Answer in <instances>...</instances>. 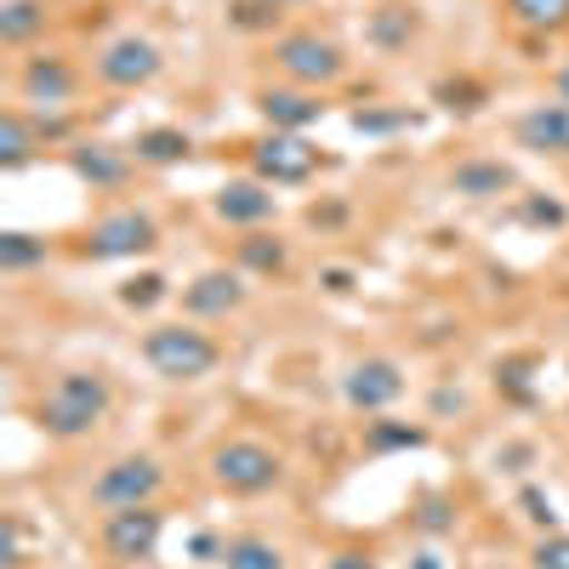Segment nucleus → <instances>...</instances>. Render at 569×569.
<instances>
[{
  "label": "nucleus",
  "instance_id": "f257e3e1",
  "mask_svg": "<svg viewBox=\"0 0 569 569\" xmlns=\"http://www.w3.org/2000/svg\"><path fill=\"white\" fill-rule=\"evenodd\" d=\"M109 416H114V382H109V370H98V365L58 370L52 382L40 388V399H34V427L46 439H58V445L91 439Z\"/></svg>",
  "mask_w": 569,
  "mask_h": 569
},
{
  "label": "nucleus",
  "instance_id": "f03ea898",
  "mask_svg": "<svg viewBox=\"0 0 569 569\" xmlns=\"http://www.w3.org/2000/svg\"><path fill=\"white\" fill-rule=\"evenodd\" d=\"M137 353L160 382H177V388L206 382V376H217V365H222V342L200 319H154L149 330H142Z\"/></svg>",
  "mask_w": 569,
  "mask_h": 569
},
{
  "label": "nucleus",
  "instance_id": "7ed1b4c3",
  "mask_svg": "<svg viewBox=\"0 0 569 569\" xmlns=\"http://www.w3.org/2000/svg\"><path fill=\"white\" fill-rule=\"evenodd\" d=\"M206 479H211V490H222L233 501L273 496L284 485V450H273L257 433H222L206 450Z\"/></svg>",
  "mask_w": 569,
  "mask_h": 569
},
{
  "label": "nucleus",
  "instance_id": "20e7f679",
  "mask_svg": "<svg viewBox=\"0 0 569 569\" xmlns=\"http://www.w3.org/2000/svg\"><path fill=\"white\" fill-rule=\"evenodd\" d=\"M268 63H273L279 80L308 86V91H330V86H342L353 74L348 46L337 34H325V29H279L268 40Z\"/></svg>",
  "mask_w": 569,
  "mask_h": 569
},
{
  "label": "nucleus",
  "instance_id": "39448f33",
  "mask_svg": "<svg viewBox=\"0 0 569 569\" xmlns=\"http://www.w3.org/2000/svg\"><path fill=\"white\" fill-rule=\"evenodd\" d=\"M171 485V467L154 450H126L114 461H103L98 472L86 479V507L91 512H126V507H160Z\"/></svg>",
  "mask_w": 569,
  "mask_h": 569
},
{
  "label": "nucleus",
  "instance_id": "423d86ee",
  "mask_svg": "<svg viewBox=\"0 0 569 569\" xmlns=\"http://www.w3.org/2000/svg\"><path fill=\"white\" fill-rule=\"evenodd\" d=\"M80 86H86L80 63L69 52H46V46L40 52H23L18 69H12V98L23 109H34V114H69Z\"/></svg>",
  "mask_w": 569,
  "mask_h": 569
},
{
  "label": "nucleus",
  "instance_id": "0eeeda50",
  "mask_svg": "<svg viewBox=\"0 0 569 569\" xmlns=\"http://www.w3.org/2000/svg\"><path fill=\"white\" fill-rule=\"evenodd\" d=\"M154 251H160V222L142 206H109L80 233V257H91V262H137Z\"/></svg>",
  "mask_w": 569,
  "mask_h": 569
},
{
  "label": "nucleus",
  "instance_id": "6e6552de",
  "mask_svg": "<svg viewBox=\"0 0 569 569\" xmlns=\"http://www.w3.org/2000/svg\"><path fill=\"white\" fill-rule=\"evenodd\" d=\"M160 536H166V512L160 507H126V512H103L98 518V552L114 569H137L160 558Z\"/></svg>",
  "mask_w": 569,
  "mask_h": 569
},
{
  "label": "nucleus",
  "instance_id": "1a4fd4ad",
  "mask_svg": "<svg viewBox=\"0 0 569 569\" xmlns=\"http://www.w3.org/2000/svg\"><path fill=\"white\" fill-rule=\"evenodd\" d=\"M160 69H166V52L137 29L103 40L98 58H91V74H98V86H109V91H142V86L160 80Z\"/></svg>",
  "mask_w": 569,
  "mask_h": 569
},
{
  "label": "nucleus",
  "instance_id": "9d476101",
  "mask_svg": "<svg viewBox=\"0 0 569 569\" xmlns=\"http://www.w3.org/2000/svg\"><path fill=\"white\" fill-rule=\"evenodd\" d=\"M405 365L388 359V353H365L342 370V405L353 416H388L399 399H405Z\"/></svg>",
  "mask_w": 569,
  "mask_h": 569
},
{
  "label": "nucleus",
  "instance_id": "9b49d317",
  "mask_svg": "<svg viewBox=\"0 0 569 569\" xmlns=\"http://www.w3.org/2000/svg\"><path fill=\"white\" fill-rule=\"evenodd\" d=\"M182 319H200V325H217V319H233L246 302H251V273L246 268H206L182 284Z\"/></svg>",
  "mask_w": 569,
  "mask_h": 569
},
{
  "label": "nucleus",
  "instance_id": "f8f14e48",
  "mask_svg": "<svg viewBox=\"0 0 569 569\" xmlns=\"http://www.w3.org/2000/svg\"><path fill=\"white\" fill-rule=\"evenodd\" d=\"M319 166H325V154L313 149L302 131H268V137L251 142V177H262V182H273V188H297V182H308Z\"/></svg>",
  "mask_w": 569,
  "mask_h": 569
},
{
  "label": "nucleus",
  "instance_id": "ddd939ff",
  "mask_svg": "<svg viewBox=\"0 0 569 569\" xmlns=\"http://www.w3.org/2000/svg\"><path fill=\"white\" fill-rule=\"evenodd\" d=\"M507 137H512V149H525L536 160H569V103L547 98V103L518 109Z\"/></svg>",
  "mask_w": 569,
  "mask_h": 569
},
{
  "label": "nucleus",
  "instance_id": "4468645a",
  "mask_svg": "<svg viewBox=\"0 0 569 569\" xmlns=\"http://www.w3.org/2000/svg\"><path fill=\"white\" fill-rule=\"evenodd\" d=\"M211 217L251 233V228H268L279 217V194H273V182H262V177H233V182H222L211 194Z\"/></svg>",
  "mask_w": 569,
  "mask_h": 569
},
{
  "label": "nucleus",
  "instance_id": "2eb2a0df",
  "mask_svg": "<svg viewBox=\"0 0 569 569\" xmlns=\"http://www.w3.org/2000/svg\"><path fill=\"white\" fill-rule=\"evenodd\" d=\"M325 91H308V86H291V80H273V86H257V114L268 120V131H308L325 120Z\"/></svg>",
  "mask_w": 569,
  "mask_h": 569
},
{
  "label": "nucleus",
  "instance_id": "dca6fc26",
  "mask_svg": "<svg viewBox=\"0 0 569 569\" xmlns=\"http://www.w3.org/2000/svg\"><path fill=\"white\" fill-rule=\"evenodd\" d=\"M445 188H450V194H461V200H501L507 188H518V177L496 154H467V160H456L445 171Z\"/></svg>",
  "mask_w": 569,
  "mask_h": 569
},
{
  "label": "nucleus",
  "instance_id": "f3484780",
  "mask_svg": "<svg viewBox=\"0 0 569 569\" xmlns=\"http://www.w3.org/2000/svg\"><path fill=\"white\" fill-rule=\"evenodd\" d=\"M217 569H291V552L262 530H240V536H222Z\"/></svg>",
  "mask_w": 569,
  "mask_h": 569
},
{
  "label": "nucleus",
  "instance_id": "a211bd4d",
  "mask_svg": "<svg viewBox=\"0 0 569 569\" xmlns=\"http://www.w3.org/2000/svg\"><path fill=\"white\" fill-rule=\"evenodd\" d=\"M233 268L279 279L284 268H291V240H284V233H268V228H251V233L233 240Z\"/></svg>",
  "mask_w": 569,
  "mask_h": 569
},
{
  "label": "nucleus",
  "instance_id": "6ab92c4d",
  "mask_svg": "<svg viewBox=\"0 0 569 569\" xmlns=\"http://www.w3.org/2000/svg\"><path fill=\"white\" fill-rule=\"evenodd\" d=\"M416 34H421V7L416 0H388V7L370 12V46L376 52H405Z\"/></svg>",
  "mask_w": 569,
  "mask_h": 569
},
{
  "label": "nucleus",
  "instance_id": "aec40b11",
  "mask_svg": "<svg viewBox=\"0 0 569 569\" xmlns=\"http://www.w3.org/2000/svg\"><path fill=\"white\" fill-rule=\"evenodd\" d=\"M46 23H52L46 0H0V46H7V52H29L46 34Z\"/></svg>",
  "mask_w": 569,
  "mask_h": 569
},
{
  "label": "nucleus",
  "instance_id": "412c9836",
  "mask_svg": "<svg viewBox=\"0 0 569 569\" xmlns=\"http://www.w3.org/2000/svg\"><path fill=\"white\" fill-rule=\"evenodd\" d=\"M501 18L518 34L552 40V34H569V0H501Z\"/></svg>",
  "mask_w": 569,
  "mask_h": 569
},
{
  "label": "nucleus",
  "instance_id": "4be33fe9",
  "mask_svg": "<svg viewBox=\"0 0 569 569\" xmlns=\"http://www.w3.org/2000/svg\"><path fill=\"white\" fill-rule=\"evenodd\" d=\"M131 166H137V154L131 149H114V142H80V149H74V171L91 188H120Z\"/></svg>",
  "mask_w": 569,
  "mask_h": 569
},
{
  "label": "nucleus",
  "instance_id": "5701e85b",
  "mask_svg": "<svg viewBox=\"0 0 569 569\" xmlns=\"http://www.w3.org/2000/svg\"><path fill=\"white\" fill-rule=\"evenodd\" d=\"M131 154H137V166H182L194 154V137L182 126H149V131L131 137Z\"/></svg>",
  "mask_w": 569,
  "mask_h": 569
},
{
  "label": "nucleus",
  "instance_id": "b1692460",
  "mask_svg": "<svg viewBox=\"0 0 569 569\" xmlns=\"http://www.w3.org/2000/svg\"><path fill=\"white\" fill-rule=\"evenodd\" d=\"M279 18H284L279 0H228V23L240 34H273Z\"/></svg>",
  "mask_w": 569,
  "mask_h": 569
},
{
  "label": "nucleus",
  "instance_id": "393cba45",
  "mask_svg": "<svg viewBox=\"0 0 569 569\" xmlns=\"http://www.w3.org/2000/svg\"><path fill=\"white\" fill-rule=\"evenodd\" d=\"M34 262H46V240H34V233H0V273H23V268H34Z\"/></svg>",
  "mask_w": 569,
  "mask_h": 569
},
{
  "label": "nucleus",
  "instance_id": "a878e982",
  "mask_svg": "<svg viewBox=\"0 0 569 569\" xmlns=\"http://www.w3.org/2000/svg\"><path fill=\"white\" fill-rule=\"evenodd\" d=\"M166 297H171V284H166L160 273H137V279L120 284V308H131V313L154 308V302H166Z\"/></svg>",
  "mask_w": 569,
  "mask_h": 569
},
{
  "label": "nucleus",
  "instance_id": "bb28decb",
  "mask_svg": "<svg viewBox=\"0 0 569 569\" xmlns=\"http://www.w3.org/2000/svg\"><path fill=\"white\" fill-rule=\"evenodd\" d=\"M410 450V445H427V427H393L388 416L382 421H370V450Z\"/></svg>",
  "mask_w": 569,
  "mask_h": 569
},
{
  "label": "nucleus",
  "instance_id": "cd10ccee",
  "mask_svg": "<svg viewBox=\"0 0 569 569\" xmlns=\"http://www.w3.org/2000/svg\"><path fill=\"white\" fill-rule=\"evenodd\" d=\"M530 569H569V530H547L530 547Z\"/></svg>",
  "mask_w": 569,
  "mask_h": 569
},
{
  "label": "nucleus",
  "instance_id": "c85d7f7f",
  "mask_svg": "<svg viewBox=\"0 0 569 569\" xmlns=\"http://www.w3.org/2000/svg\"><path fill=\"white\" fill-rule=\"evenodd\" d=\"M325 569H382V558H376L370 547H342V552H330Z\"/></svg>",
  "mask_w": 569,
  "mask_h": 569
},
{
  "label": "nucleus",
  "instance_id": "c756f323",
  "mask_svg": "<svg viewBox=\"0 0 569 569\" xmlns=\"http://www.w3.org/2000/svg\"><path fill=\"white\" fill-rule=\"evenodd\" d=\"M552 98H558V103H569V58L552 69Z\"/></svg>",
  "mask_w": 569,
  "mask_h": 569
},
{
  "label": "nucleus",
  "instance_id": "7c9ffc66",
  "mask_svg": "<svg viewBox=\"0 0 569 569\" xmlns=\"http://www.w3.org/2000/svg\"><path fill=\"white\" fill-rule=\"evenodd\" d=\"M279 7H302V0H279Z\"/></svg>",
  "mask_w": 569,
  "mask_h": 569
}]
</instances>
